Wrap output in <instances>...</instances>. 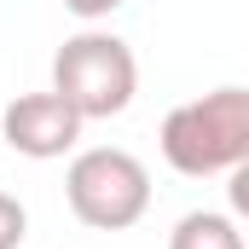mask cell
I'll return each mask as SVG.
<instances>
[{
    "label": "cell",
    "mask_w": 249,
    "mask_h": 249,
    "mask_svg": "<svg viewBox=\"0 0 249 249\" xmlns=\"http://www.w3.org/2000/svg\"><path fill=\"white\" fill-rule=\"evenodd\" d=\"M162 162L186 180L238 174L249 162V93L244 87H214L203 99H186L162 116Z\"/></svg>",
    "instance_id": "obj_1"
},
{
    "label": "cell",
    "mask_w": 249,
    "mask_h": 249,
    "mask_svg": "<svg viewBox=\"0 0 249 249\" xmlns=\"http://www.w3.org/2000/svg\"><path fill=\"white\" fill-rule=\"evenodd\" d=\"M64 203L93 232H127L151 209V168L122 145L75 151L70 168H64Z\"/></svg>",
    "instance_id": "obj_3"
},
{
    "label": "cell",
    "mask_w": 249,
    "mask_h": 249,
    "mask_svg": "<svg viewBox=\"0 0 249 249\" xmlns=\"http://www.w3.org/2000/svg\"><path fill=\"white\" fill-rule=\"evenodd\" d=\"M53 93L81 122H110L139 93V58H133V47L122 35L81 29L53 53Z\"/></svg>",
    "instance_id": "obj_2"
},
{
    "label": "cell",
    "mask_w": 249,
    "mask_h": 249,
    "mask_svg": "<svg viewBox=\"0 0 249 249\" xmlns=\"http://www.w3.org/2000/svg\"><path fill=\"white\" fill-rule=\"evenodd\" d=\"M81 127L87 122L64 105L53 87H47V93H18V99L0 110V139H6L18 157H29V162L70 157L75 139H81Z\"/></svg>",
    "instance_id": "obj_4"
},
{
    "label": "cell",
    "mask_w": 249,
    "mask_h": 249,
    "mask_svg": "<svg viewBox=\"0 0 249 249\" xmlns=\"http://www.w3.org/2000/svg\"><path fill=\"white\" fill-rule=\"evenodd\" d=\"M75 18H87V23H99V18H110L116 6H127V0H64Z\"/></svg>",
    "instance_id": "obj_7"
},
{
    "label": "cell",
    "mask_w": 249,
    "mask_h": 249,
    "mask_svg": "<svg viewBox=\"0 0 249 249\" xmlns=\"http://www.w3.org/2000/svg\"><path fill=\"white\" fill-rule=\"evenodd\" d=\"M23 232H29V209H23L12 191H0V249H18Z\"/></svg>",
    "instance_id": "obj_6"
},
{
    "label": "cell",
    "mask_w": 249,
    "mask_h": 249,
    "mask_svg": "<svg viewBox=\"0 0 249 249\" xmlns=\"http://www.w3.org/2000/svg\"><path fill=\"white\" fill-rule=\"evenodd\" d=\"M168 249H244V232H238V220L220 214V209H191V214L174 220Z\"/></svg>",
    "instance_id": "obj_5"
}]
</instances>
